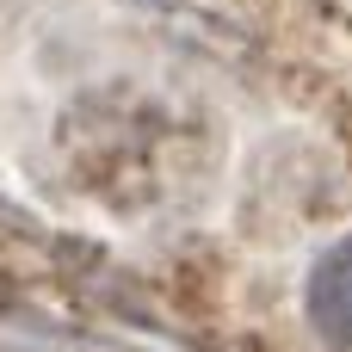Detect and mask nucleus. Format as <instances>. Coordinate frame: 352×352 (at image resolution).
Listing matches in <instances>:
<instances>
[{
    "mask_svg": "<svg viewBox=\"0 0 352 352\" xmlns=\"http://www.w3.org/2000/svg\"><path fill=\"white\" fill-rule=\"evenodd\" d=\"M303 309H309V328L322 334V346L352 352V235L316 260L309 291H303Z\"/></svg>",
    "mask_w": 352,
    "mask_h": 352,
    "instance_id": "nucleus-1",
    "label": "nucleus"
}]
</instances>
